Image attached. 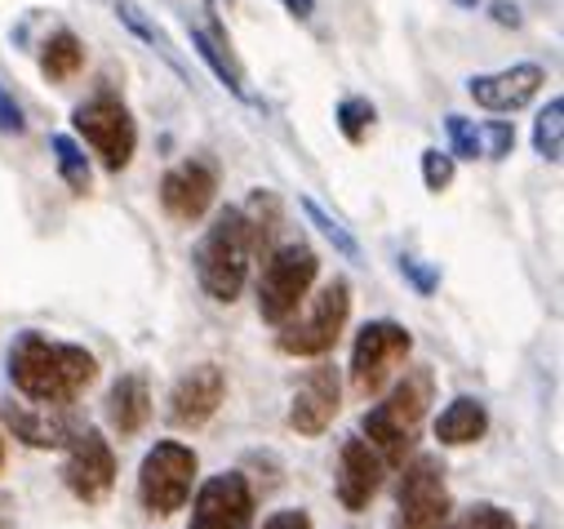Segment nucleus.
<instances>
[{"mask_svg": "<svg viewBox=\"0 0 564 529\" xmlns=\"http://www.w3.org/2000/svg\"><path fill=\"white\" fill-rule=\"evenodd\" d=\"M303 214H307V223H312V227H316V231H321V236H325V240H329V245H334L343 258L360 262V240H356V236H351V231H347V227H343V223H338L329 209H321L312 196H303Z\"/></svg>", "mask_w": 564, "mask_h": 529, "instance_id": "nucleus-25", "label": "nucleus"}, {"mask_svg": "<svg viewBox=\"0 0 564 529\" xmlns=\"http://www.w3.org/2000/svg\"><path fill=\"white\" fill-rule=\"evenodd\" d=\"M253 489L240 472L209 476L192 498V529H249L253 525Z\"/></svg>", "mask_w": 564, "mask_h": 529, "instance_id": "nucleus-11", "label": "nucleus"}, {"mask_svg": "<svg viewBox=\"0 0 564 529\" xmlns=\"http://www.w3.org/2000/svg\"><path fill=\"white\" fill-rule=\"evenodd\" d=\"M494 19H498V23H511V28H520V14H516V6H494Z\"/></svg>", "mask_w": 564, "mask_h": 529, "instance_id": "nucleus-36", "label": "nucleus"}, {"mask_svg": "<svg viewBox=\"0 0 564 529\" xmlns=\"http://www.w3.org/2000/svg\"><path fill=\"white\" fill-rule=\"evenodd\" d=\"M347 316H351V285L338 277L312 299L303 316L294 312L285 325H275V347L285 356H329L347 330Z\"/></svg>", "mask_w": 564, "mask_h": 529, "instance_id": "nucleus-5", "label": "nucleus"}, {"mask_svg": "<svg viewBox=\"0 0 564 529\" xmlns=\"http://www.w3.org/2000/svg\"><path fill=\"white\" fill-rule=\"evenodd\" d=\"M516 152V125H507V120H489V125H480V156H489V161H507Z\"/></svg>", "mask_w": 564, "mask_h": 529, "instance_id": "nucleus-30", "label": "nucleus"}, {"mask_svg": "<svg viewBox=\"0 0 564 529\" xmlns=\"http://www.w3.org/2000/svg\"><path fill=\"white\" fill-rule=\"evenodd\" d=\"M10 520H14V498L0 494V529H10Z\"/></svg>", "mask_w": 564, "mask_h": 529, "instance_id": "nucleus-37", "label": "nucleus"}, {"mask_svg": "<svg viewBox=\"0 0 564 529\" xmlns=\"http://www.w3.org/2000/svg\"><path fill=\"white\" fill-rule=\"evenodd\" d=\"M454 6H463V10H476V0H454Z\"/></svg>", "mask_w": 564, "mask_h": 529, "instance_id": "nucleus-38", "label": "nucleus"}, {"mask_svg": "<svg viewBox=\"0 0 564 529\" xmlns=\"http://www.w3.org/2000/svg\"><path fill=\"white\" fill-rule=\"evenodd\" d=\"M240 214H245V227H249L253 258H262V253L271 249V240H275V227L285 223V214H280V196L258 187V192H253V196L240 205Z\"/></svg>", "mask_w": 564, "mask_h": 529, "instance_id": "nucleus-21", "label": "nucleus"}, {"mask_svg": "<svg viewBox=\"0 0 564 529\" xmlns=\"http://www.w3.org/2000/svg\"><path fill=\"white\" fill-rule=\"evenodd\" d=\"M63 485L85 507H98V503L111 498V489H116V454H111V445H107V436L98 428L80 423V432L67 441Z\"/></svg>", "mask_w": 564, "mask_h": 529, "instance_id": "nucleus-10", "label": "nucleus"}, {"mask_svg": "<svg viewBox=\"0 0 564 529\" xmlns=\"http://www.w3.org/2000/svg\"><path fill=\"white\" fill-rule=\"evenodd\" d=\"M192 45H196V54L209 63V72L236 94V98H249V85H245V67H240V58L231 54V41H227V32L214 23V28H192Z\"/></svg>", "mask_w": 564, "mask_h": 529, "instance_id": "nucleus-20", "label": "nucleus"}, {"mask_svg": "<svg viewBox=\"0 0 564 529\" xmlns=\"http://www.w3.org/2000/svg\"><path fill=\"white\" fill-rule=\"evenodd\" d=\"M196 476H200V458L192 445L156 441L143 454V467H138V503L152 516H174L178 507H187Z\"/></svg>", "mask_w": 564, "mask_h": 529, "instance_id": "nucleus-7", "label": "nucleus"}, {"mask_svg": "<svg viewBox=\"0 0 564 529\" xmlns=\"http://www.w3.org/2000/svg\"><path fill=\"white\" fill-rule=\"evenodd\" d=\"M209 6H231V0H209Z\"/></svg>", "mask_w": 564, "mask_h": 529, "instance_id": "nucleus-40", "label": "nucleus"}, {"mask_svg": "<svg viewBox=\"0 0 564 529\" xmlns=\"http://www.w3.org/2000/svg\"><path fill=\"white\" fill-rule=\"evenodd\" d=\"M0 467H6V436H0Z\"/></svg>", "mask_w": 564, "mask_h": 529, "instance_id": "nucleus-39", "label": "nucleus"}, {"mask_svg": "<svg viewBox=\"0 0 564 529\" xmlns=\"http://www.w3.org/2000/svg\"><path fill=\"white\" fill-rule=\"evenodd\" d=\"M223 401H227V374H223V365L200 360V365H192V369L170 387L165 414H170L174 428L192 432V428H205V423L218 414Z\"/></svg>", "mask_w": 564, "mask_h": 529, "instance_id": "nucleus-13", "label": "nucleus"}, {"mask_svg": "<svg viewBox=\"0 0 564 529\" xmlns=\"http://www.w3.org/2000/svg\"><path fill=\"white\" fill-rule=\"evenodd\" d=\"M454 511L449 481L441 454H413L395 485V520L391 529H445Z\"/></svg>", "mask_w": 564, "mask_h": 529, "instance_id": "nucleus-6", "label": "nucleus"}, {"mask_svg": "<svg viewBox=\"0 0 564 529\" xmlns=\"http://www.w3.org/2000/svg\"><path fill=\"white\" fill-rule=\"evenodd\" d=\"M0 134H10V139H23L28 134V116L19 107V98L0 85Z\"/></svg>", "mask_w": 564, "mask_h": 529, "instance_id": "nucleus-32", "label": "nucleus"}, {"mask_svg": "<svg viewBox=\"0 0 564 529\" xmlns=\"http://www.w3.org/2000/svg\"><path fill=\"white\" fill-rule=\"evenodd\" d=\"M334 120H338V129H343V139L360 148V143L373 134V125H378V107H373L369 98H356V94H351V98L338 102V116H334Z\"/></svg>", "mask_w": 564, "mask_h": 529, "instance_id": "nucleus-26", "label": "nucleus"}, {"mask_svg": "<svg viewBox=\"0 0 564 529\" xmlns=\"http://www.w3.org/2000/svg\"><path fill=\"white\" fill-rule=\"evenodd\" d=\"M427 410H432V369L427 365H413L387 391V401H378L373 410H365L360 436L382 454L387 467H395V463H404L413 454Z\"/></svg>", "mask_w": 564, "mask_h": 529, "instance_id": "nucleus-2", "label": "nucleus"}, {"mask_svg": "<svg viewBox=\"0 0 564 529\" xmlns=\"http://www.w3.org/2000/svg\"><path fill=\"white\" fill-rule=\"evenodd\" d=\"M102 414H107L116 436H138L143 432L152 423V382H148V374H138V369L120 374L111 382V391H107Z\"/></svg>", "mask_w": 564, "mask_h": 529, "instance_id": "nucleus-18", "label": "nucleus"}, {"mask_svg": "<svg viewBox=\"0 0 564 529\" xmlns=\"http://www.w3.org/2000/svg\"><path fill=\"white\" fill-rule=\"evenodd\" d=\"M542 80H546V72H542L538 63H516V67H507V72L471 76L467 94H471L476 107H485V111H520V107H529V102L538 98Z\"/></svg>", "mask_w": 564, "mask_h": 529, "instance_id": "nucleus-17", "label": "nucleus"}, {"mask_svg": "<svg viewBox=\"0 0 564 529\" xmlns=\"http://www.w3.org/2000/svg\"><path fill=\"white\" fill-rule=\"evenodd\" d=\"M321 277V253L307 240H285L262 253L258 272V316L267 325H285L312 294Z\"/></svg>", "mask_w": 564, "mask_h": 529, "instance_id": "nucleus-4", "label": "nucleus"}, {"mask_svg": "<svg viewBox=\"0 0 564 529\" xmlns=\"http://www.w3.org/2000/svg\"><path fill=\"white\" fill-rule=\"evenodd\" d=\"M445 129H449V156L454 161H476L480 156V129L467 116H445Z\"/></svg>", "mask_w": 564, "mask_h": 529, "instance_id": "nucleus-29", "label": "nucleus"}, {"mask_svg": "<svg viewBox=\"0 0 564 529\" xmlns=\"http://www.w3.org/2000/svg\"><path fill=\"white\" fill-rule=\"evenodd\" d=\"M262 529H312V516L303 507H285V511H275L262 520Z\"/></svg>", "mask_w": 564, "mask_h": 529, "instance_id": "nucleus-34", "label": "nucleus"}, {"mask_svg": "<svg viewBox=\"0 0 564 529\" xmlns=\"http://www.w3.org/2000/svg\"><path fill=\"white\" fill-rule=\"evenodd\" d=\"M214 196H218V170H214V161H205V156H187V161H178V165L161 179V205H165V214L178 218V223L205 218L209 205H214Z\"/></svg>", "mask_w": 564, "mask_h": 529, "instance_id": "nucleus-14", "label": "nucleus"}, {"mask_svg": "<svg viewBox=\"0 0 564 529\" xmlns=\"http://www.w3.org/2000/svg\"><path fill=\"white\" fill-rule=\"evenodd\" d=\"M50 148H54V165H58V174H63V183L76 192V196H85L89 187H94V179H89V156H85V148L72 139V134H54L50 139Z\"/></svg>", "mask_w": 564, "mask_h": 529, "instance_id": "nucleus-23", "label": "nucleus"}, {"mask_svg": "<svg viewBox=\"0 0 564 529\" xmlns=\"http://www.w3.org/2000/svg\"><path fill=\"white\" fill-rule=\"evenodd\" d=\"M6 423L10 432L32 445V450H67V441L80 432V419L72 414V406H28V401H10L6 406Z\"/></svg>", "mask_w": 564, "mask_h": 529, "instance_id": "nucleus-16", "label": "nucleus"}, {"mask_svg": "<svg viewBox=\"0 0 564 529\" xmlns=\"http://www.w3.org/2000/svg\"><path fill=\"white\" fill-rule=\"evenodd\" d=\"M80 67H85V45L76 41V32L58 28L54 36H45V45H41V72L50 80H72Z\"/></svg>", "mask_w": 564, "mask_h": 529, "instance_id": "nucleus-22", "label": "nucleus"}, {"mask_svg": "<svg viewBox=\"0 0 564 529\" xmlns=\"http://www.w3.org/2000/svg\"><path fill=\"white\" fill-rule=\"evenodd\" d=\"M338 410H343V378H338V369H334V365H312V369L299 378V387H294L290 428H294L299 436L316 441V436H325V432L334 428Z\"/></svg>", "mask_w": 564, "mask_h": 529, "instance_id": "nucleus-12", "label": "nucleus"}, {"mask_svg": "<svg viewBox=\"0 0 564 529\" xmlns=\"http://www.w3.org/2000/svg\"><path fill=\"white\" fill-rule=\"evenodd\" d=\"M533 152L551 165H560L564 152V98H551L533 120Z\"/></svg>", "mask_w": 564, "mask_h": 529, "instance_id": "nucleus-24", "label": "nucleus"}, {"mask_svg": "<svg viewBox=\"0 0 564 529\" xmlns=\"http://www.w3.org/2000/svg\"><path fill=\"white\" fill-rule=\"evenodd\" d=\"M445 529H520V525H516V516H511L507 507H498V503H476V507H467L463 516L445 520Z\"/></svg>", "mask_w": 564, "mask_h": 529, "instance_id": "nucleus-28", "label": "nucleus"}, {"mask_svg": "<svg viewBox=\"0 0 564 529\" xmlns=\"http://www.w3.org/2000/svg\"><path fill=\"white\" fill-rule=\"evenodd\" d=\"M454 174H458V161L449 152H436V148L422 152V183H427V192H445Z\"/></svg>", "mask_w": 564, "mask_h": 529, "instance_id": "nucleus-31", "label": "nucleus"}, {"mask_svg": "<svg viewBox=\"0 0 564 529\" xmlns=\"http://www.w3.org/2000/svg\"><path fill=\"white\" fill-rule=\"evenodd\" d=\"M72 125H76V134L85 139V148L98 156V165L107 174L129 170V161L138 152V125H133V116H129V107L120 98H111V94L85 98L72 111Z\"/></svg>", "mask_w": 564, "mask_h": 529, "instance_id": "nucleus-8", "label": "nucleus"}, {"mask_svg": "<svg viewBox=\"0 0 564 529\" xmlns=\"http://www.w3.org/2000/svg\"><path fill=\"white\" fill-rule=\"evenodd\" d=\"M387 481V463L382 454L365 441V436H347L343 450H338V467H334V494L347 511H365L378 489Z\"/></svg>", "mask_w": 564, "mask_h": 529, "instance_id": "nucleus-15", "label": "nucleus"}, {"mask_svg": "<svg viewBox=\"0 0 564 529\" xmlns=\"http://www.w3.org/2000/svg\"><path fill=\"white\" fill-rule=\"evenodd\" d=\"M400 272L413 281V290H417L422 299H432V294H436V285H441V272H436V268H422V262H417L413 253H404V258H400Z\"/></svg>", "mask_w": 564, "mask_h": 529, "instance_id": "nucleus-33", "label": "nucleus"}, {"mask_svg": "<svg viewBox=\"0 0 564 529\" xmlns=\"http://www.w3.org/2000/svg\"><path fill=\"white\" fill-rule=\"evenodd\" d=\"M6 378L28 406H76L98 378V356L80 343L23 330L6 352Z\"/></svg>", "mask_w": 564, "mask_h": 529, "instance_id": "nucleus-1", "label": "nucleus"}, {"mask_svg": "<svg viewBox=\"0 0 564 529\" xmlns=\"http://www.w3.org/2000/svg\"><path fill=\"white\" fill-rule=\"evenodd\" d=\"M280 6H285V10L294 14V19H303V23H307V19L316 14V0H280Z\"/></svg>", "mask_w": 564, "mask_h": 529, "instance_id": "nucleus-35", "label": "nucleus"}, {"mask_svg": "<svg viewBox=\"0 0 564 529\" xmlns=\"http://www.w3.org/2000/svg\"><path fill=\"white\" fill-rule=\"evenodd\" d=\"M409 352H413V334L400 325V321H369V325H360V334H356V343H351V391L360 396V401H373V396L387 387V378H391V369L400 365V360H409Z\"/></svg>", "mask_w": 564, "mask_h": 529, "instance_id": "nucleus-9", "label": "nucleus"}, {"mask_svg": "<svg viewBox=\"0 0 564 529\" xmlns=\"http://www.w3.org/2000/svg\"><path fill=\"white\" fill-rule=\"evenodd\" d=\"M116 14H120V23H124V28L133 32V36H143V41H148L152 50H161V54H165V58H170V63L178 67V54H174V45H170L165 28H156V23H152V19L143 14V10L133 6V0H116Z\"/></svg>", "mask_w": 564, "mask_h": 529, "instance_id": "nucleus-27", "label": "nucleus"}, {"mask_svg": "<svg viewBox=\"0 0 564 529\" xmlns=\"http://www.w3.org/2000/svg\"><path fill=\"white\" fill-rule=\"evenodd\" d=\"M485 436H489V410H485V401H476V396H454L436 419V441L449 450L480 445Z\"/></svg>", "mask_w": 564, "mask_h": 529, "instance_id": "nucleus-19", "label": "nucleus"}, {"mask_svg": "<svg viewBox=\"0 0 564 529\" xmlns=\"http://www.w3.org/2000/svg\"><path fill=\"white\" fill-rule=\"evenodd\" d=\"M249 262H253V245H249L245 214H240V205H227L209 223V231L200 236V245L192 253L196 281L214 303H236L249 281Z\"/></svg>", "mask_w": 564, "mask_h": 529, "instance_id": "nucleus-3", "label": "nucleus"}]
</instances>
